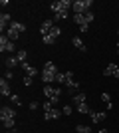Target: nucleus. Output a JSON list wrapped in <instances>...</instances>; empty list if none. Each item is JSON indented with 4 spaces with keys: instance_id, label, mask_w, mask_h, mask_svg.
Instances as JSON below:
<instances>
[{
    "instance_id": "nucleus-6",
    "label": "nucleus",
    "mask_w": 119,
    "mask_h": 133,
    "mask_svg": "<svg viewBox=\"0 0 119 133\" xmlns=\"http://www.w3.org/2000/svg\"><path fill=\"white\" fill-rule=\"evenodd\" d=\"M0 52L4 54V52H16V42H12L6 34L0 36Z\"/></svg>"
},
{
    "instance_id": "nucleus-18",
    "label": "nucleus",
    "mask_w": 119,
    "mask_h": 133,
    "mask_svg": "<svg viewBox=\"0 0 119 133\" xmlns=\"http://www.w3.org/2000/svg\"><path fill=\"white\" fill-rule=\"evenodd\" d=\"M117 70H119V66H115V64H107V68L103 70V76H115Z\"/></svg>"
},
{
    "instance_id": "nucleus-14",
    "label": "nucleus",
    "mask_w": 119,
    "mask_h": 133,
    "mask_svg": "<svg viewBox=\"0 0 119 133\" xmlns=\"http://www.w3.org/2000/svg\"><path fill=\"white\" fill-rule=\"evenodd\" d=\"M4 64H6V70H14V68H16L20 62H18L16 56H8V58L4 60Z\"/></svg>"
},
{
    "instance_id": "nucleus-24",
    "label": "nucleus",
    "mask_w": 119,
    "mask_h": 133,
    "mask_svg": "<svg viewBox=\"0 0 119 133\" xmlns=\"http://www.w3.org/2000/svg\"><path fill=\"white\" fill-rule=\"evenodd\" d=\"M75 131L78 133H91V129H89V125H81L79 123V125H75Z\"/></svg>"
},
{
    "instance_id": "nucleus-7",
    "label": "nucleus",
    "mask_w": 119,
    "mask_h": 133,
    "mask_svg": "<svg viewBox=\"0 0 119 133\" xmlns=\"http://www.w3.org/2000/svg\"><path fill=\"white\" fill-rule=\"evenodd\" d=\"M0 117H2V121H6V119H16V109L10 105H2V109H0Z\"/></svg>"
},
{
    "instance_id": "nucleus-16",
    "label": "nucleus",
    "mask_w": 119,
    "mask_h": 133,
    "mask_svg": "<svg viewBox=\"0 0 119 133\" xmlns=\"http://www.w3.org/2000/svg\"><path fill=\"white\" fill-rule=\"evenodd\" d=\"M85 99H87V97H85L83 91H78L75 95H72V101H74L75 105H79V103H85Z\"/></svg>"
},
{
    "instance_id": "nucleus-25",
    "label": "nucleus",
    "mask_w": 119,
    "mask_h": 133,
    "mask_svg": "<svg viewBox=\"0 0 119 133\" xmlns=\"http://www.w3.org/2000/svg\"><path fill=\"white\" fill-rule=\"evenodd\" d=\"M10 101H12L16 107H22V101H20V97H18L16 94H12V95H10Z\"/></svg>"
},
{
    "instance_id": "nucleus-32",
    "label": "nucleus",
    "mask_w": 119,
    "mask_h": 133,
    "mask_svg": "<svg viewBox=\"0 0 119 133\" xmlns=\"http://www.w3.org/2000/svg\"><path fill=\"white\" fill-rule=\"evenodd\" d=\"M4 78L8 79V82H10V79L14 78V72H12V70H6V74H4Z\"/></svg>"
},
{
    "instance_id": "nucleus-13",
    "label": "nucleus",
    "mask_w": 119,
    "mask_h": 133,
    "mask_svg": "<svg viewBox=\"0 0 119 133\" xmlns=\"http://www.w3.org/2000/svg\"><path fill=\"white\" fill-rule=\"evenodd\" d=\"M89 117H91L93 123H99V121H103V119H107V113H105V111H91Z\"/></svg>"
},
{
    "instance_id": "nucleus-21",
    "label": "nucleus",
    "mask_w": 119,
    "mask_h": 133,
    "mask_svg": "<svg viewBox=\"0 0 119 133\" xmlns=\"http://www.w3.org/2000/svg\"><path fill=\"white\" fill-rule=\"evenodd\" d=\"M16 58H18V62H20V64H24V62L28 60V52H26V50H20V52H16Z\"/></svg>"
},
{
    "instance_id": "nucleus-15",
    "label": "nucleus",
    "mask_w": 119,
    "mask_h": 133,
    "mask_svg": "<svg viewBox=\"0 0 119 133\" xmlns=\"http://www.w3.org/2000/svg\"><path fill=\"white\" fill-rule=\"evenodd\" d=\"M72 44H74L79 52H85V50H87V48H85V44H83V40L79 38V36H74V38H72Z\"/></svg>"
},
{
    "instance_id": "nucleus-5",
    "label": "nucleus",
    "mask_w": 119,
    "mask_h": 133,
    "mask_svg": "<svg viewBox=\"0 0 119 133\" xmlns=\"http://www.w3.org/2000/svg\"><path fill=\"white\" fill-rule=\"evenodd\" d=\"M66 88H68V94L75 95L78 94V88H79V82L74 79V72H66V83H64Z\"/></svg>"
},
{
    "instance_id": "nucleus-17",
    "label": "nucleus",
    "mask_w": 119,
    "mask_h": 133,
    "mask_svg": "<svg viewBox=\"0 0 119 133\" xmlns=\"http://www.w3.org/2000/svg\"><path fill=\"white\" fill-rule=\"evenodd\" d=\"M8 28H10V30H14V32H18V34L26 32V26H24L22 22H12V24H10Z\"/></svg>"
},
{
    "instance_id": "nucleus-4",
    "label": "nucleus",
    "mask_w": 119,
    "mask_h": 133,
    "mask_svg": "<svg viewBox=\"0 0 119 133\" xmlns=\"http://www.w3.org/2000/svg\"><path fill=\"white\" fill-rule=\"evenodd\" d=\"M44 95L48 97V101H52L56 105L60 97H62V88H52V85H44Z\"/></svg>"
},
{
    "instance_id": "nucleus-39",
    "label": "nucleus",
    "mask_w": 119,
    "mask_h": 133,
    "mask_svg": "<svg viewBox=\"0 0 119 133\" xmlns=\"http://www.w3.org/2000/svg\"><path fill=\"white\" fill-rule=\"evenodd\" d=\"M117 54H119V48H117Z\"/></svg>"
},
{
    "instance_id": "nucleus-37",
    "label": "nucleus",
    "mask_w": 119,
    "mask_h": 133,
    "mask_svg": "<svg viewBox=\"0 0 119 133\" xmlns=\"http://www.w3.org/2000/svg\"><path fill=\"white\" fill-rule=\"evenodd\" d=\"M115 78H117V79H119V70H117V72H115Z\"/></svg>"
},
{
    "instance_id": "nucleus-19",
    "label": "nucleus",
    "mask_w": 119,
    "mask_h": 133,
    "mask_svg": "<svg viewBox=\"0 0 119 133\" xmlns=\"http://www.w3.org/2000/svg\"><path fill=\"white\" fill-rule=\"evenodd\" d=\"M101 101L107 105V109H111V107H113V105H111V95H109L107 91H103V94H101Z\"/></svg>"
},
{
    "instance_id": "nucleus-34",
    "label": "nucleus",
    "mask_w": 119,
    "mask_h": 133,
    "mask_svg": "<svg viewBox=\"0 0 119 133\" xmlns=\"http://www.w3.org/2000/svg\"><path fill=\"white\" fill-rule=\"evenodd\" d=\"M30 109H32V111L38 109V101H32V103H30Z\"/></svg>"
},
{
    "instance_id": "nucleus-22",
    "label": "nucleus",
    "mask_w": 119,
    "mask_h": 133,
    "mask_svg": "<svg viewBox=\"0 0 119 133\" xmlns=\"http://www.w3.org/2000/svg\"><path fill=\"white\" fill-rule=\"evenodd\" d=\"M74 22L78 26H83L85 24V14H74Z\"/></svg>"
},
{
    "instance_id": "nucleus-23",
    "label": "nucleus",
    "mask_w": 119,
    "mask_h": 133,
    "mask_svg": "<svg viewBox=\"0 0 119 133\" xmlns=\"http://www.w3.org/2000/svg\"><path fill=\"white\" fill-rule=\"evenodd\" d=\"M4 34H6V36H8V38L12 40V42H16V40L20 38V34H18V32H14V30H10V28H8V30H6Z\"/></svg>"
},
{
    "instance_id": "nucleus-1",
    "label": "nucleus",
    "mask_w": 119,
    "mask_h": 133,
    "mask_svg": "<svg viewBox=\"0 0 119 133\" xmlns=\"http://www.w3.org/2000/svg\"><path fill=\"white\" fill-rule=\"evenodd\" d=\"M56 76H58L56 64H54V62H46V64H44V70H42V74H40V78L44 79V83L50 85L52 82H56Z\"/></svg>"
},
{
    "instance_id": "nucleus-35",
    "label": "nucleus",
    "mask_w": 119,
    "mask_h": 133,
    "mask_svg": "<svg viewBox=\"0 0 119 133\" xmlns=\"http://www.w3.org/2000/svg\"><path fill=\"white\" fill-rule=\"evenodd\" d=\"M6 133H20V131H16V129H10V131H6Z\"/></svg>"
},
{
    "instance_id": "nucleus-38",
    "label": "nucleus",
    "mask_w": 119,
    "mask_h": 133,
    "mask_svg": "<svg viewBox=\"0 0 119 133\" xmlns=\"http://www.w3.org/2000/svg\"><path fill=\"white\" fill-rule=\"evenodd\" d=\"M117 36H119V30H117Z\"/></svg>"
},
{
    "instance_id": "nucleus-26",
    "label": "nucleus",
    "mask_w": 119,
    "mask_h": 133,
    "mask_svg": "<svg viewBox=\"0 0 119 133\" xmlns=\"http://www.w3.org/2000/svg\"><path fill=\"white\" fill-rule=\"evenodd\" d=\"M4 123V127L10 131V129H14V125H16V119H6V121H2Z\"/></svg>"
},
{
    "instance_id": "nucleus-12",
    "label": "nucleus",
    "mask_w": 119,
    "mask_h": 133,
    "mask_svg": "<svg viewBox=\"0 0 119 133\" xmlns=\"http://www.w3.org/2000/svg\"><path fill=\"white\" fill-rule=\"evenodd\" d=\"M20 68H22L24 72H26V76H30V78H36V76H38V70H36L34 66H30L28 62H24V64H20Z\"/></svg>"
},
{
    "instance_id": "nucleus-2",
    "label": "nucleus",
    "mask_w": 119,
    "mask_h": 133,
    "mask_svg": "<svg viewBox=\"0 0 119 133\" xmlns=\"http://www.w3.org/2000/svg\"><path fill=\"white\" fill-rule=\"evenodd\" d=\"M72 6H74V0H58V2L50 4V10L54 14H60V12H69Z\"/></svg>"
},
{
    "instance_id": "nucleus-33",
    "label": "nucleus",
    "mask_w": 119,
    "mask_h": 133,
    "mask_svg": "<svg viewBox=\"0 0 119 133\" xmlns=\"http://www.w3.org/2000/svg\"><path fill=\"white\" fill-rule=\"evenodd\" d=\"M89 30V24H83V26H79V34H85Z\"/></svg>"
},
{
    "instance_id": "nucleus-10",
    "label": "nucleus",
    "mask_w": 119,
    "mask_h": 133,
    "mask_svg": "<svg viewBox=\"0 0 119 133\" xmlns=\"http://www.w3.org/2000/svg\"><path fill=\"white\" fill-rule=\"evenodd\" d=\"M56 26V24L52 22V20H46V22H42V26H40V34H42V38L44 36H50V32H52V28Z\"/></svg>"
},
{
    "instance_id": "nucleus-3",
    "label": "nucleus",
    "mask_w": 119,
    "mask_h": 133,
    "mask_svg": "<svg viewBox=\"0 0 119 133\" xmlns=\"http://www.w3.org/2000/svg\"><path fill=\"white\" fill-rule=\"evenodd\" d=\"M91 6H93V0H74L72 10H74V14H85L91 10Z\"/></svg>"
},
{
    "instance_id": "nucleus-27",
    "label": "nucleus",
    "mask_w": 119,
    "mask_h": 133,
    "mask_svg": "<svg viewBox=\"0 0 119 133\" xmlns=\"http://www.w3.org/2000/svg\"><path fill=\"white\" fill-rule=\"evenodd\" d=\"M60 34H62V30H60V26H54V28H52V32H50V36H52V38H58Z\"/></svg>"
},
{
    "instance_id": "nucleus-36",
    "label": "nucleus",
    "mask_w": 119,
    "mask_h": 133,
    "mask_svg": "<svg viewBox=\"0 0 119 133\" xmlns=\"http://www.w3.org/2000/svg\"><path fill=\"white\" fill-rule=\"evenodd\" d=\"M99 133H109V131H107V129H99Z\"/></svg>"
},
{
    "instance_id": "nucleus-11",
    "label": "nucleus",
    "mask_w": 119,
    "mask_h": 133,
    "mask_svg": "<svg viewBox=\"0 0 119 133\" xmlns=\"http://www.w3.org/2000/svg\"><path fill=\"white\" fill-rule=\"evenodd\" d=\"M10 14H6V12H2L0 14V30H2V34H4V30H8V26H10Z\"/></svg>"
},
{
    "instance_id": "nucleus-20",
    "label": "nucleus",
    "mask_w": 119,
    "mask_h": 133,
    "mask_svg": "<svg viewBox=\"0 0 119 133\" xmlns=\"http://www.w3.org/2000/svg\"><path fill=\"white\" fill-rule=\"evenodd\" d=\"M75 109H78L81 115H85V113H91V109H89V105H87V103H79V105H75Z\"/></svg>"
},
{
    "instance_id": "nucleus-9",
    "label": "nucleus",
    "mask_w": 119,
    "mask_h": 133,
    "mask_svg": "<svg viewBox=\"0 0 119 133\" xmlns=\"http://www.w3.org/2000/svg\"><path fill=\"white\" fill-rule=\"evenodd\" d=\"M62 115H64L62 109H56V107H52V109H48V111L44 113V119H48V121H50V119H60Z\"/></svg>"
},
{
    "instance_id": "nucleus-31",
    "label": "nucleus",
    "mask_w": 119,
    "mask_h": 133,
    "mask_svg": "<svg viewBox=\"0 0 119 133\" xmlns=\"http://www.w3.org/2000/svg\"><path fill=\"white\" fill-rule=\"evenodd\" d=\"M32 82H34V78H30V76H24V79H22L24 85H32Z\"/></svg>"
},
{
    "instance_id": "nucleus-8",
    "label": "nucleus",
    "mask_w": 119,
    "mask_h": 133,
    "mask_svg": "<svg viewBox=\"0 0 119 133\" xmlns=\"http://www.w3.org/2000/svg\"><path fill=\"white\" fill-rule=\"evenodd\" d=\"M0 94H2V97H10L12 95V89H10V82L6 78L0 79Z\"/></svg>"
},
{
    "instance_id": "nucleus-28",
    "label": "nucleus",
    "mask_w": 119,
    "mask_h": 133,
    "mask_svg": "<svg viewBox=\"0 0 119 133\" xmlns=\"http://www.w3.org/2000/svg\"><path fill=\"white\" fill-rule=\"evenodd\" d=\"M56 83H66V74L58 72V76H56Z\"/></svg>"
},
{
    "instance_id": "nucleus-30",
    "label": "nucleus",
    "mask_w": 119,
    "mask_h": 133,
    "mask_svg": "<svg viewBox=\"0 0 119 133\" xmlns=\"http://www.w3.org/2000/svg\"><path fill=\"white\" fill-rule=\"evenodd\" d=\"M42 42H44V44H54V42H56V38H52V36H44V38H42Z\"/></svg>"
},
{
    "instance_id": "nucleus-29",
    "label": "nucleus",
    "mask_w": 119,
    "mask_h": 133,
    "mask_svg": "<svg viewBox=\"0 0 119 133\" xmlns=\"http://www.w3.org/2000/svg\"><path fill=\"white\" fill-rule=\"evenodd\" d=\"M72 111H74V109H72V105H64L62 107V113H64V115H68V117L72 115Z\"/></svg>"
}]
</instances>
